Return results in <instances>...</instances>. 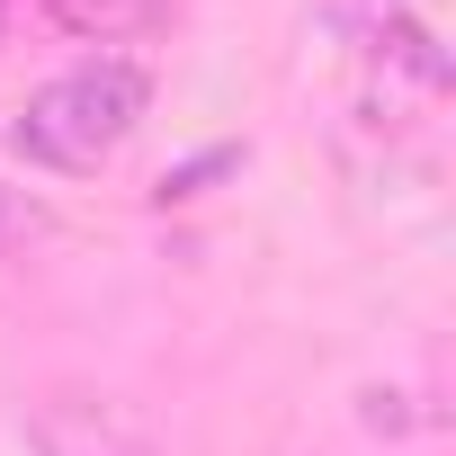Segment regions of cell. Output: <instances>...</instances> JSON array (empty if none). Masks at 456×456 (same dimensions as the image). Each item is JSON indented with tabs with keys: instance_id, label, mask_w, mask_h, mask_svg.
I'll return each mask as SVG.
<instances>
[{
	"instance_id": "cell-1",
	"label": "cell",
	"mask_w": 456,
	"mask_h": 456,
	"mask_svg": "<svg viewBox=\"0 0 456 456\" xmlns=\"http://www.w3.org/2000/svg\"><path fill=\"white\" fill-rule=\"evenodd\" d=\"M143 108H152V72L126 63V54H90V63L54 72L45 90H28L10 143H19L37 170L81 179V170H99V161L126 152V134L143 126Z\"/></svg>"
},
{
	"instance_id": "cell-6",
	"label": "cell",
	"mask_w": 456,
	"mask_h": 456,
	"mask_svg": "<svg viewBox=\"0 0 456 456\" xmlns=\"http://www.w3.org/2000/svg\"><path fill=\"white\" fill-rule=\"evenodd\" d=\"M0 10H10V0H0Z\"/></svg>"
},
{
	"instance_id": "cell-5",
	"label": "cell",
	"mask_w": 456,
	"mask_h": 456,
	"mask_svg": "<svg viewBox=\"0 0 456 456\" xmlns=\"http://www.w3.org/2000/svg\"><path fill=\"white\" fill-rule=\"evenodd\" d=\"M19 224H28V215H19V206H10V197H0V233H19Z\"/></svg>"
},
{
	"instance_id": "cell-3",
	"label": "cell",
	"mask_w": 456,
	"mask_h": 456,
	"mask_svg": "<svg viewBox=\"0 0 456 456\" xmlns=\"http://www.w3.org/2000/svg\"><path fill=\"white\" fill-rule=\"evenodd\" d=\"M37 456H143V438L126 429V411H108L90 394H63L37 420Z\"/></svg>"
},
{
	"instance_id": "cell-4",
	"label": "cell",
	"mask_w": 456,
	"mask_h": 456,
	"mask_svg": "<svg viewBox=\"0 0 456 456\" xmlns=\"http://www.w3.org/2000/svg\"><path fill=\"white\" fill-rule=\"evenodd\" d=\"M54 19H63V28H81V37H108V28L152 19V0H54Z\"/></svg>"
},
{
	"instance_id": "cell-2",
	"label": "cell",
	"mask_w": 456,
	"mask_h": 456,
	"mask_svg": "<svg viewBox=\"0 0 456 456\" xmlns=\"http://www.w3.org/2000/svg\"><path fill=\"white\" fill-rule=\"evenodd\" d=\"M322 19H331L367 63L411 72L420 90H438V81H447V54H438V37L411 19V0H322Z\"/></svg>"
}]
</instances>
